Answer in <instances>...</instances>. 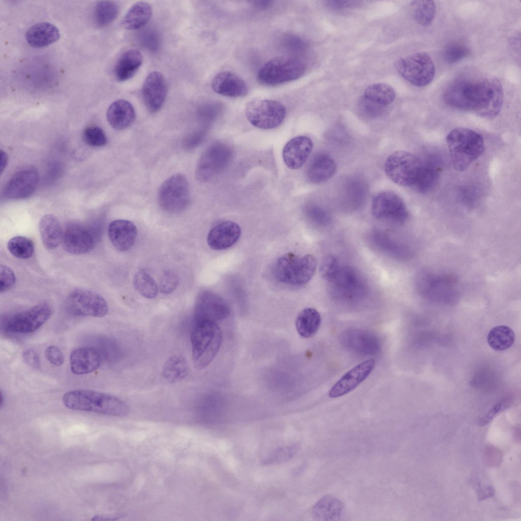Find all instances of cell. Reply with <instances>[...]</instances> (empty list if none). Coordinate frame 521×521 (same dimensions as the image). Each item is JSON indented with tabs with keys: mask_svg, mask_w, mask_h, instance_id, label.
<instances>
[{
	"mask_svg": "<svg viewBox=\"0 0 521 521\" xmlns=\"http://www.w3.org/2000/svg\"><path fill=\"white\" fill-rule=\"evenodd\" d=\"M322 322L319 312L312 307L302 309L296 319V328L298 334L303 338L313 336L319 330Z\"/></svg>",
	"mask_w": 521,
	"mask_h": 521,
	"instance_id": "cell-34",
	"label": "cell"
},
{
	"mask_svg": "<svg viewBox=\"0 0 521 521\" xmlns=\"http://www.w3.org/2000/svg\"><path fill=\"white\" fill-rule=\"evenodd\" d=\"M230 313L229 306L222 298L212 293L205 292L196 302L194 317L195 323L211 321L217 323L226 319Z\"/></svg>",
	"mask_w": 521,
	"mask_h": 521,
	"instance_id": "cell-18",
	"label": "cell"
},
{
	"mask_svg": "<svg viewBox=\"0 0 521 521\" xmlns=\"http://www.w3.org/2000/svg\"><path fill=\"white\" fill-rule=\"evenodd\" d=\"M66 304L68 310L78 316L101 317L108 311V304L101 295L83 288L73 290L68 296Z\"/></svg>",
	"mask_w": 521,
	"mask_h": 521,
	"instance_id": "cell-14",
	"label": "cell"
},
{
	"mask_svg": "<svg viewBox=\"0 0 521 521\" xmlns=\"http://www.w3.org/2000/svg\"><path fill=\"white\" fill-rule=\"evenodd\" d=\"M359 106L362 112L371 118L378 117L382 115L385 111V107L379 105L364 96L360 99Z\"/></svg>",
	"mask_w": 521,
	"mask_h": 521,
	"instance_id": "cell-47",
	"label": "cell"
},
{
	"mask_svg": "<svg viewBox=\"0 0 521 521\" xmlns=\"http://www.w3.org/2000/svg\"><path fill=\"white\" fill-rule=\"evenodd\" d=\"M363 96L379 105L386 106L393 101L395 92L393 88L388 84L377 83L368 86L365 89Z\"/></svg>",
	"mask_w": 521,
	"mask_h": 521,
	"instance_id": "cell-38",
	"label": "cell"
},
{
	"mask_svg": "<svg viewBox=\"0 0 521 521\" xmlns=\"http://www.w3.org/2000/svg\"><path fill=\"white\" fill-rule=\"evenodd\" d=\"M469 51L463 45L453 43L448 45L445 49L444 56L445 60L449 63L458 62L467 56Z\"/></svg>",
	"mask_w": 521,
	"mask_h": 521,
	"instance_id": "cell-46",
	"label": "cell"
},
{
	"mask_svg": "<svg viewBox=\"0 0 521 521\" xmlns=\"http://www.w3.org/2000/svg\"><path fill=\"white\" fill-rule=\"evenodd\" d=\"M143 62V56L137 49H131L121 54L114 68L115 79L123 82L131 78L137 72Z\"/></svg>",
	"mask_w": 521,
	"mask_h": 521,
	"instance_id": "cell-29",
	"label": "cell"
},
{
	"mask_svg": "<svg viewBox=\"0 0 521 521\" xmlns=\"http://www.w3.org/2000/svg\"><path fill=\"white\" fill-rule=\"evenodd\" d=\"M115 518H112L111 517L96 515L93 517L92 520H115Z\"/></svg>",
	"mask_w": 521,
	"mask_h": 521,
	"instance_id": "cell-58",
	"label": "cell"
},
{
	"mask_svg": "<svg viewBox=\"0 0 521 521\" xmlns=\"http://www.w3.org/2000/svg\"><path fill=\"white\" fill-rule=\"evenodd\" d=\"M396 70L408 82L417 86H424L432 80L435 69L433 63L425 52H418L399 59Z\"/></svg>",
	"mask_w": 521,
	"mask_h": 521,
	"instance_id": "cell-11",
	"label": "cell"
},
{
	"mask_svg": "<svg viewBox=\"0 0 521 521\" xmlns=\"http://www.w3.org/2000/svg\"><path fill=\"white\" fill-rule=\"evenodd\" d=\"M213 90L217 94L228 97L245 96L248 91L247 85L241 77L229 71L217 74L212 82Z\"/></svg>",
	"mask_w": 521,
	"mask_h": 521,
	"instance_id": "cell-26",
	"label": "cell"
},
{
	"mask_svg": "<svg viewBox=\"0 0 521 521\" xmlns=\"http://www.w3.org/2000/svg\"><path fill=\"white\" fill-rule=\"evenodd\" d=\"M4 397V395H3L2 392H1V407H2L3 406V402H4V399H3Z\"/></svg>",
	"mask_w": 521,
	"mask_h": 521,
	"instance_id": "cell-60",
	"label": "cell"
},
{
	"mask_svg": "<svg viewBox=\"0 0 521 521\" xmlns=\"http://www.w3.org/2000/svg\"><path fill=\"white\" fill-rule=\"evenodd\" d=\"M416 285L421 296L435 302L453 303L460 295L459 281L450 274L423 271L417 276Z\"/></svg>",
	"mask_w": 521,
	"mask_h": 521,
	"instance_id": "cell-5",
	"label": "cell"
},
{
	"mask_svg": "<svg viewBox=\"0 0 521 521\" xmlns=\"http://www.w3.org/2000/svg\"><path fill=\"white\" fill-rule=\"evenodd\" d=\"M334 294L342 298L351 299L362 295L364 282L360 274L351 267L340 268L335 278L330 282Z\"/></svg>",
	"mask_w": 521,
	"mask_h": 521,
	"instance_id": "cell-21",
	"label": "cell"
},
{
	"mask_svg": "<svg viewBox=\"0 0 521 521\" xmlns=\"http://www.w3.org/2000/svg\"><path fill=\"white\" fill-rule=\"evenodd\" d=\"M0 292H6L13 287L16 281L13 271L6 265H1Z\"/></svg>",
	"mask_w": 521,
	"mask_h": 521,
	"instance_id": "cell-48",
	"label": "cell"
},
{
	"mask_svg": "<svg viewBox=\"0 0 521 521\" xmlns=\"http://www.w3.org/2000/svg\"><path fill=\"white\" fill-rule=\"evenodd\" d=\"M503 403L502 402H499L496 404L491 410L489 411L485 416L480 419L479 421V425L480 426H484L488 424L496 416V415L501 410V409L503 408Z\"/></svg>",
	"mask_w": 521,
	"mask_h": 521,
	"instance_id": "cell-55",
	"label": "cell"
},
{
	"mask_svg": "<svg viewBox=\"0 0 521 521\" xmlns=\"http://www.w3.org/2000/svg\"><path fill=\"white\" fill-rule=\"evenodd\" d=\"M271 1H263L255 2V5L259 8H265L271 5Z\"/></svg>",
	"mask_w": 521,
	"mask_h": 521,
	"instance_id": "cell-59",
	"label": "cell"
},
{
	"mask_svg": "<svg viewBox=\"0 0 521 521\" xmlns=\"http://www.w3.org/2000/svg\"><path fill=\"white\" fill-rule=\"evenodd\" d=\"M245 113L248 121L255 127L271 129L281 124L286 115V109L277 101L254 98L246 104Z\"/></svg>",
	"mask_w": 521,
	"mask_h": 521,
	"instance_id": "cell-8",
	"label": "cell"
},
{
	"mask_svg": "<svg viewBox=\"0 0 521 521\" xmlns=\"http://www.w3.org/2000/svg\"><path fill=\"white\" fill-rule=\"evenodd\" d=\"M241 234V228L237 223L230 220L223 221L210 230L207 237V243L213 250L226 249L237 242Z\"/></svg>",
	"mask_w": 521,
	"mask_h": 521,
	"instance_id": "cell-23",
	"label": "cell"
},
{
	"mask_svg": "<svg viewBox=\"0 0 521 521\" xmlns=\"http://www.w3.org/2000/svg\"><path fill=\"white\" fill-rule=\"evenodd\" d=\"M375 363L373 359H369L353 367L331 387L329 396L337 398L353 391L369 376L374 368Z\"/></svg>",
	"mask_w": 521,
	"mask_h": 521,
	"instance_id": "cell-19",
	"label": "cell"
},
{
	"mask_svg": "<svg viewBox=\"0 0 521 521\" xmlns=\"http://www.w3.org/2000/svg\"><path fill=\"white\" fill-rule=\"evenodd\" d=\"M316 267L315 257L311 254L302 257L288 252L282 255L276 263L274 274L276 279L291 285H302L307 283L314 275Z\"/></svg>",
	"mask_w": 521,
	"mask_h": 521,
	"instance_id": "cell-6",
	"label": "cell"
},
{
	"mask_svg": "<svg viewBox=\"0 0 521 521\" xmlns=\"http://www.w3.org/2000/svg\"><path fill=\"white\" fill-rule=\"evenodd\" d=\"M298 446L292 444L276 449L263 461L265 465L278 464L284 462L292 458L296 453Z\"/></svg>",
	"mask_w": 521,
	"mask_h": 521,
	"instance_id": "cell-45",
	"label": "cell"
},
{
	"mask_svg": "<svg viewBox=\"0 0 521 521\" xmlns=\"http://www.w3.org/2000/svg\"><path fill=\"white\" fill-rule=\"evenodd\" d=\"M305 69L304 63L299 59L277 57L263 65L257 73V80L261 84L277 85L299 78Z\"/></svg>",
	"mask_w": 521,
	"mask_h": 521,
	"instance_id": "cell-7",
	"label": "cell"
},
{
	"mask_svg": "<svg viewBox=\"0 0 521 521\" xmlns=\"http://www.w3.org/2000/svg\"><path fill=\"white\" fill-rule=\"evenodd\" d=\"M60 37L58 28L53 24L44 22L35 24L25 33L27 43L34 48H42L56 42Z\"/></svg>",
	"mask_w": 521,
	"mask_h": 521,
	"instance_id": "cell-28",
	"label": "cell"
},
{
	"mask_svg": "<svg viewBox=\"0 0 521 521\" xmlns=\"http://www.w3.org/2000/svg\"><path fill=\"white\" fill-rule=\"evenodd\" d=\"M152 8L146 2H138L133 5L124 16L122 25L127 30H136L143 27L150 20Z\"/></svg>",
	"mask_w": 521,
	"mask_h": 521,
	"instance_id": "cell-32",
	"label": "cell"
},
{
	"mask_svg": "<svg viewBox=\"0 0 521 521\" xmlns=\"http://www.w3.org/2000/svg\"><path fill=\"white\" fill-rule=\"evenodd\" d=\"M41 238L48 249H54L62 242L64 229L57 218L52 214L42 216L39 223Z\"/></svg>",
	"mask_w": 521,
	"mask_h": 521,
	"instance_id": "cell-30",
	"label": "cell"
},
{
	"mask_svg": "<svg viewBox=\"0 0 521 521\" xmlns=\"http://www.w3.org/2000/svg\"><path fill=\"white\" fill-rule=\"evenodd\" d=\"M515 335L513 330L506 326H498L491 329L487 336L489 345L498 351L505 350L514 343Z\"/></svg>",
	"mask_w": 521,
	"mask_h": 521,
	"instance_id": "cell-36",
	"label": "cell"
},
{
	"mask_svg": "<svg viewBox=\"0 0 521 521\" xmlns=\"http://www.w3.org/2000/svg\"><path fill=\"white\" fill-rule=\"evenodd\" d=\"M108 235L113 247L120 251H126L133 246L137 229L129 220L119 219L112 221L108 228Z\"/></svg>",
	"mask_w": 521,
	"mask_h": 521,
	"instance_id": "cell-25",
	"label": "cell"
},
{
	"mask_svg": "<svg viewBox=\"0 0 521 521\" xmlns=\"http://www.w3.org/2000/svg\"><path fill=\"white\" fill-rule=\"evenodd\" d=\"M413 17L416 21L422 26H427L433 21L436 12L432 1H415L411 3Z\"/></svg>",
	"mask_w": 521,
	"mask_h": 521,
	"instance_id": "cell-39",
	"label": "cell"
},
{
	"mask_svg": "<svg viewBox=\"0 0 521 521\" xmlns=\"http://www.w3.org/2000/svg\"><path fill=\"white\" fill-rule=\"evenodd\" d=\"M443 97L445 102L453 108L493 118L502 108L503 90L500 81L495 76H463L447 86Z\"/></svg>",
	"mask_w": 521,
	"mask_h": 521,
	"instance_id": "cell-1",
	"label": "cell"
},
{
	"mask_svg": "<svg viewBox=\"0 0 521 521\" xmlns=\"http://www.w3.org/2000/svg\"><path fill=\"white\" fill-rule=\"evenodd\" d=\"M142 38V42L144 45L146 46L149 49L156 50L159 45V40L157 35L153 32H147Z\"/></svg>",
	"mask_w": 521,
	"mask_h": 521,
	"instance_id": "cell-53",
	"label": "cell"
},
{
	"mask_svg": "<svg viewBox=\"0 0 521 521\" xmlns=\"http://www.w3.org/2000/svg\"><path fill=\"white\" fill-rule=\"evenodd\" d=\"M167 93V85L164 76L158 71L148 75L143 82L141 93L146 108L154 113L162 107Z\"/></svg>",
	"mask_w": 521,
	"mask_h": 521,
	"instance_id": "cell-20",
	"label": "cell"
},
{
	"mask_svg": "<svg viewBox=\"0 0 521 521\" xmlns=\"http://www.w3.org/2000/svg\"><path fill=\"white\" fill-rule=\"evenodd\" d=\"M84 142L92 147H102L107 143V138L103 130L96 126L86 127L82 134Z\"/></svg>",
	"mask_w": 521,
	"mask_h": 521,
	"instance_id": "cell-44",
	"label": "cell"
},
{
	"mask_svg": "<svg viewBox=\"0 0 521 521\" xmlns=\"http://www.w3.org/2000/svg\"><path fill=\"white\" fill-rule=\"evenodd\" d=\"M422 163L413 154L405 151L393 152L387 158L385 172L395 184L402 186H413Z\"/></svg>",
	"mask_w": 521,
	"mask_h": 521,
	"instance_id": "cell-9",
	"label": "cell"
},
{
	"mask_svg": "<svg viewBox=\"0 0 521 521\" xmlns=\"http://www.w3.org/2000/svg\"><path fill=\"white\" fill-rule=\"evenodd\" d=\"M286 45L295 51H302L306 48L305 43L296 36H288L286 40Z\"/></svg>",
	"mask_w": 521,
	"mask_h": 521,
	"instance_id": "cell-56",
	"label": "cell"
},
{
	"mask_svg": "<svg viewBox=\"0 0 521 521\" xmlns=\"http://www.w3.org/2000/svg\"><path fill=\"white\" fill-rule=\"evenodd\" d=\"M230 147L217 142L210 145L199 159L196 169V177L201 182H207L221 172L232 158Z\"/></svg>",
	"mask_w": 521,
	"mask_h": 521,
	"instance_id": "cell-13",
	"label": "cell"
},
{
	"mask_svg": "<svg viewBox=\"0 0 521 521\" xmlns=\"http://www.w3.org/2000/svg\"><path fill=\"white\" fill-rule=\"evenodd\" d=\"M371 212L376 219L394 224H402L409 217L403 201L396 193L389 191L381 192L374 197Z\"/></svg>",
	"mask_w": 521,
	"mask_h": 521,
	"instance_id": "cell-15",
	"label": "cell"
},
{
	"mask_svg": "<svg viewBox=\"0 0 521 521\" xmlns=\"http://www.w3.org/2000/svg\"><path fill=\"white\" fill-rule=\"evenodd\" d=\"M340 268L336 256L329 254L323 258L320 270L322 276L330 282L335 278Z\"/></svg>",
	"mask_w": 521,
	"mask_h": 521,
	"instance_id": "cell-43",
	"label": "cell"
},
{
	"mask_svg": "<svg viewBox=\"0 0 521 521\" xmlns=\"http://www.w3.org/2000/svg\"><path fill=\"white\" fill-rule=\"evenodd\" d=\"M101 363L100 353L92 347L76 348L72 351L70 356L71 370L76 375L91 373L98 369Z\"/></svg>",
	"mask_w": 521,
	"mask_h": 521,
	"instance_id": "cell-24",
	"label": "cell"
},
{
	"mask_svg": "<svg viewBox=\"0 0 521 521\" xmlns=\"http://www.w3.org/2000/svg\"><path fill=\"white\" fill-rule=\"evenodd\" d=\"M343 509L342 502L330 496L323 497L312 508L313 516L318 520H337L341 516Z\"/></svg>",
	"mask_w": 521,
	"mask_h": 521,
	"instance_id": "cell-33",
	"label": "cell"
},
{
	"mask_svg": "<svg viewBox=\"0 0 521 521\" xmlns=\"http://www.w3.org/2000/svg\"><path fill=\"white\" fill-rule=\"evenodd\" d=\"M106 117L113 129L122 130L129 127L133 123L135 112L133 105L129 101L118 100L109 106Z\"/></svg>",
	"mask_w": 521,
	"mask_h": 521,
	"instance_id": "cell-27",
	"label": "cell"
},
{
	"mask_svg": "<svg viewBox=\"0 0 521 521\" xmlns=\"http://www.w3.org/2000/svg\"><path fill=\"white\" fill-rule=\"evenodd\" d=\"M52 309L49 304L41 303L26 310L9 316L4 321V330L9 333L28 334L42 327L50 317Z\"/></svg>",
	"mask_w": 521,
	"mask_h": 521,
	"instance_id": "cell-10",
	"label": "cell"
},
{
	"mask_svg": "<svg viewBox=\"0 0 521 521\" xmlns=\"http://www.w3.org/2000/svg\"><path fill=\"white\" fill-rule=\"evenodd\" d=\"M22 358L25 363L32 368H40L39 356L34 350L28 349L24 350L22 353Z\"/></svg>",
	"mask_w": 521,
	"mask_h": 521,
	"instance_id": "cell-51",
	"label": "cell"
},
{
	"mask_svg": "<svg viewBox=\"0 0 521 521\" xmlns=\"http://www.w3.org/2000/svg\"><path fill=\"white\" fill-rule=\"evenodd\" d=\"M190 199L188 182L182 174L173 175L161 185L158 194V202L165 211L178 213L188 206Z\"/></svg>",
	"mask_w": 521,
	"mask_h": 521,
	"instance_id": "cell-12",
	"label": "cell"
},
{
	"mask_svg": "<svg viewBox=\"0 0 521 521\" xmlns=\"http://www.w3.org/2000/svg\"><path fill=\"white\" fill-rule=\"evenodd\" d=\"M308 212L310 216L320 223H326L329 220V216L326 212L319 207L312 206L309 208Z\"/></svg>",
	"mask_w": 521,
	"mask_h": 521,
	"instance_id": "cell-52",
	"label": "cell"
},
{
	"mask_svg": "<svg viewBox=\"0 0 521 521\" xmlns=\"http://www.w3.org/2000/svg\"><path fill=\"white\" fill-rule=\"evenodd\" d=\"M62 243L64 249L68 253L82 254L94 248L96 237L89 227L73 222L68 224L64 229Z\"/></svg>",
	"mask_w": 521,
	"mask_h": 521,
	"instance_id": "cell-17",
	"label": "cell"
},
{
	"mask_svg": "<svg viewBox=\"0 0 521 521\" xmlns=\"http://www.w3.org/2000/svg\"><path fill=\"white\" fill-rule=\"evenodd\" d=\"M336 169L334 160L327 154H321L316 156L309 165L307 178L313 183H322L333 177Z\"/></svg>",
	"mask_w": 521,
	"mask_h": 521,
	"instance_id": "cell-31",
	"label": "cell"
},
{
	"mask_svg": "<svg viewBox=\"0 0 521 521\" xmlns=\"http://www.w3.org/2000/svg\"><path fill=\"white\" fill-rule=\"evenodd\" d=\"M178 277L171 271L164 273L159 282V289L163 294H169L172 292L177 286Z\"/></svg>",
	"mask_w": 521,
	"mask_h": 521,
	"instance_id": "cell-49",
	"label": "cell"
},
{
	"mask_svg": "<svg viewBox=\"0 0 521 521\" xmlns=\"http://www.w3.org/2000/svg\"><path fill=\"white\" fill-rule=\"evenodd\" d=\"M7 248L10 253L20 259H28L32 256L35 247L31 239L23 236H15L9 240Z\"/></svg>",
	"mask_w": 521,
	"mask_h": 521,
	"instance_id": "cell-40",
	"label": "cell"
},
{
	"mask_svg": "<svg viewBox=\"0 0 521 521\" xmlns=\"http://www.w3.org/2000/svg\"><path fill=\"white\" fill-rule=\"evenodd\" d=\"M45 356L47 361L53 366H60L64 363V355L60 349L55 345L47 346L45 351Z\"/></svg>",
	"mask_w": 521,
	"mask_h": 521,
	"instance_id": "cell-50",
	"label": "cell"
},
{
	"mask_svg": "<svg viewBox=\"0 0 521 521\" xmlns=\"http://www.w3.org/2000/svg\"><path fill=\"white\" fill-rule=\"evenodd\" d=\"M64 406L72 410L124 416L129 412L127 404L111 394L89 389L72 390L63 397Z\"/></svg>",
	"mask_w": 521,
	"mask_h": 521,
	"instance_id": "cell-2",
	"label": "cell"
},
{
	"mask_svg": "<svg viewBox=\"0 0 521 521\" xmlns=\"http://www.w3.org/2000/svg\"><path fill=\"white\" fill-rule=\"evenodd\" d=\"M1 172H2L3 170L4 169V168H5V166L7 164V156L6 153L5 152H3L2 151H1Z\"/></svg>",
	"mask_w": 521,
	"mask_h": 521,
	"instance_id": "cell-57",
	"label": "cell"
},
{
	"mask_svg": "<svg viewBox=\"0 0 521 521\" xmlns=\"http://www.w3.org/2000/svg\"><path fill=\"white\" fill-rule=\"evenodd\" d=\"M446 141L453 168L458 171L467 170L484 151L481 135L466 128H456L450 131Z\"/></svg>",
	"mask_w": 521,
	"mask_h": 521,
	"instance_id": "cell-3",
	"label": "cell"
},
{
	"mask_svg": "<svg viewBox=\"0 0 521 521\" xmlns=\"http://www.w3.org/2000/svg\"><path fill=\"white\" fill-rule=\"evenodd\" d=\"M187 365L185 359L179 355L170 357L162 368L163 377L171 383L182 381L187 375Z\"/></svg>",
	"mask_w": 521,
	"mask_h": 521,
	"instance_id": "cell-37",
	"label": "cell"
},
{
	"mask_svg": "<svg viewBox=\"0 0 521 521\" xmlns=\"http://www.w3.org/2000/svg\"><path fill=\"white\" fill-rule=\"evenodd\" d=\"M438 179L439 172L435 168L430 165L422 164L413 186L419 192L425 193L435 187Z\"/></svg>",
	"mask_w": 521,
	"mask_h": 521,
	"instance_id": "cell-41",
	"label": "cell"
},
{
	"mask_svg": "<svg viewBox=\"0 0 521 521\" xmlns=\"http://www.w3.org/2000/svg\"><path fill=\"white\" fill-rule=\"evenodd\" d=\"M39 181V173L35 167L27 166L15 172L6 184L3 195L8 199H20L30 196Z\"/></svg>",
	"mask_w": 521,
	"mask_h": 521,
	"instance_id": "cell-16",
	"label": "cell"
},
{
	"mask_svg": "<svg viewBox=\"0 0 521 521\" xmlns=\"http://www.w3.org/2000/svg\"><path fill=\"white\" fill-rule=\"evenodd\" d=\"M119 11L120 7L116 2L111 1H99L94 8V21L99 27L106 26L117 18Z\"/></svg>",
	"mask_w": 521,
	"mask_h": 521,
	"instance_id": "cell-35",
	"label": "cell"
},
{
	"mask_svg": "<svg viewBox=\"0 0 521 521\" xmlns=\"http://www.w3.org/2000/svg\"><path fill=\"white\" fill-rule=\"evenodd\" d=\"M133 285L143 297L148 299L155 298L158 292V286L152 276L144 271L137 272L134 276Z\"/></svg>",
	"mask_w": 521,
	"mask_h": 521,
	"instance_id": "cell-42",
	"label": "cell"
},
{
	"mask_svg": "<svg viewBox=\"0 0 521 521\" xmlns=\"http://www.w3.org/2000/svg\"><path fill=\"white\" fill-rule=\"evenodd\" d=\"M313 146L312 140L306 136H298L290 139L282 151L285 165L292 169L301 167L307 160Z\"/></svg>",
	"mask_w": 521,
	"mask_h": 521,
	"instance_id": "cell-22",
	"label": "cell"
},
{
	"mask_svg": "<svg viewBox=\"0 0 521 521\" xmlns=\"http://www.w3.org/2000/svg\"><path fill=\"white\" fill-rule=\"evenodd\" d=\"M223 341L222 332L217 323H195L191 335L192 359L198 369L206 367L218 354Z\"/></svg>",
	"mask_w": 521,
	"mask_h": 521,
	"instance_id": "cell-4",
	"label": "cell"
},
{
	"mask_svg": "<svg viewBox=\"0 0 521 521\" xmlns=\"http://www.w3.org/2000/svg\"><path fill=\"white\" fill-rule=\"evenodd\" d=\"M357 2L352 1H328L326 5L330 8L335 10L346 9L354 6Z\"/></svg>",
	"mask_w": 521,
	"mask_h": 521,
	"instance_id": "cell-54",
	"label": "cell"
}]
</instances>
